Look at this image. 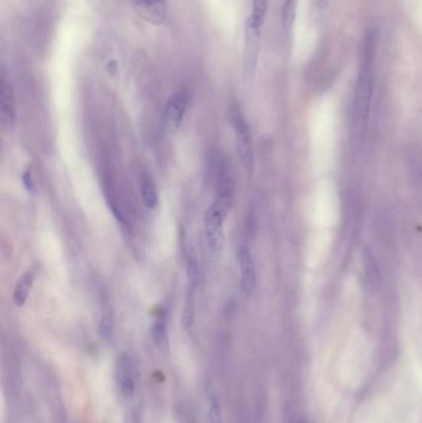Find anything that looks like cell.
I'll list each match as a JSON object with an SVG mask.
<instances>
[{
	"label": "cell",
	"instance_id": "obj_1",
	"mask_svg": "<svg viewBox=\"0 0 422 423\" xmlns=\"http://www.w3.org/2000/svg\"><path fill=\"white\" fill-rule=\"evenodd\" d=\"M373 40L368 37L362 55L359 76L357 82L354 104V128L361 133L366 125V118L371 107V92H373Z\"/></svg>",
	"mask_w": 422,
	"mask_h": 423
},
{
	"label": "cell",
	"instance_id": "obj_2",
	"mask_svg": "<svg viewBox=\"0 0 422 423\" xmlns=\"http://www.w3.org/2000/svg\"><path fill=\"white\" fill-rule=\"evenodd\" d=\"M226 207L219 202L210 206L205 213V232H206L207 243L213 253H219L224 246L226 235H224V220H226Z\"/></svg>",
	"mask_w": 422,
	"mask_h": 423
},
{
	"label": "cell",
	"instance_id": "obj_3",
	"mask_svg": "<svg viewBox=\"0 0 422 423\" xmlns=\"http://www.w3.org/2000/svg\"><path fill=\"white\" fill-rule=\"evenodd\" d=\"M232 124L234 134H236L237 150L241 161H242L243 166L247 168L248 171H252V138H250V132H249L247 120H245V118L243 117L242 113L239 111L233 113Z\"/></svg>",
	"mask_w": 422,
	"mask_h": 423
},
{
	"label": "cell",
	"instance_id": "obj_4",
	"mask_svg": "<svg viewBox=\"0 0 422 423\" xmlns=\"http://www.w3.org/2000/svg\"><path fill=\"white\" fill-rule=\"evenodd\" d=\"M262 44V29L247 23L245 30V46H244V68L248 73H252L257 67V57Z\"/></svg>",
	"mask_w": 422,
	"mask_h": 423
},
{
	"label": "cell",
	"instance_id": "obj_5",
	"mask_svg": "<svg viewBox=\"0 0 422 423\" xmlns=\"http://www.w3.org/2000/svg\"><path fill=\"white\" fill-rule=\"evenodd\" d=\"M239 270H241V289L244 295L252 293L257 285V270L252 253L247 246H242L238 254Z\"/></svg>",
	"mask_w": 422,
	"mask_h": 423
},
{
	"label": "cell",
	"instance_id": "obj_6",
	"mask_svg": "<svg viewBox=\"0 0 422 423\" xmlns=\"http://www.w3.org/2000/svg\"><path fill=\"white\" fill-rule=\"evenodd\" d=\"M188 106V97L186 92H177L169 99L165 107V122L171 132L180 128L181 122L185 117L186 109Z\"/></svg>",
	"mask_w": 422,
	"mask_h": 423
},
{
	"label": "cell",
	"instance_id": "obj_7",
	"mask_svg": "<svg viewBox=\"0 0 422 423\" xmlns=\"http://www.w3.org/2000/svg\"><path fill=\"white\" fill-rule=\"evenodd\" d=\"M117 377H118L119 390L123 395V398H133L136 389L134 365L128 355H122L119 359Z\"/></svg>",
	"mask_w": 422,
	"mask_h": 423
},
{
	"label": "cell",
	"instance_id": "obj_8",
	"mask_svg": "<svg viewBox=\"0 0 422 423\" xmlns=\"http://www.w3.org/2000/svg\"><path fill=\"white\" fill-rule=\"evenodd\" d=\"M0 112L6 127L13 128L16 122V106L14 89L6 77L1 78V93H0Z\"/></svg>",
	"mask_w": 422,
	"mask_h": 423
},
{
	"label": "cell",
	"instance_id": "obj_9",
	"mask_svg": "<svg viewBox=\"0 0 422 423\" xmlns=\"http://www.w3.org/2000/svg\"><path fill=\"white\" fill-rule=\"evenodd\" d=\"M135 6L145 20L161 25L166 20L165 0H135Z\"/></svg>",
	"mask_w": 422,
	"mask_h": 423
},
{
	"label": "cell",
	"instance_id": "obj_10",
	"mask_svg": "<svg viewBox=\"0 0 422 423\" xmlns=\"http://www.w3.org/2000/svg\"><path fill=\"white\" fill-rule=\"evenodd\" d=\"M218 192H219V197L217 202H219L226 209L229 208V204L232 202L233 192H234V179H233L231 168L226 165H223L219 170Z\"/></svg>",
	"mask_w": 422,
	"mask_h": 423
},
{
	"label": "cell",
	"instance_id": "obj_11",
	"mask_svg": "<svg viewBox=\"0 0 422 423\" xmlns=\"http://www.w3.org/2000/svg\"><path fill=\"white\" fill-rule=\"evenodd\" d=\"M198 284L187 282L186 289L185 301L182 307V326L186 331H191L195 324V313H196V289Z\"/></svg>",
	"mask_w": 422,
	"mask_h": 423
},
{
	"label": "cell",
	"instance_id": "obj_12",
	"mask_svg": "<svg viewBox=\"0 0 422 423\" xmlns=\"http://www.w3.org/2000/svg\"><path fill=\"white\" fill-rule=\"evenodd\" d=\"M182 259L185 265L187 282L190 284H198V275H200V267H198V258L193 246L191 245L190 240L182 241Z\"/></svg>",
	"mask_w": 422,
	"mask_h": 423
},
{
	"label": "cell",
	"instance_id": "obj_13",
	"mask_svg": "<svg viewBox=\"0 0 422 423\" xmlns=\"http://www.w3.org/2000/svg\"><path fill=\"white\" fill-rule=\"evenodd\" d=\"M35 280V271H26L24 275L21 276L20 279L16 282L14 293H13V301L15 303V306L23 307L27 301V297L30 295L31 289L34 285Z\"/></svg>",
	"mask_w": 422,
	"mask_h": 423
},
{
	"label": "cell",
	"instance_id": "obj_14",
	"mask_svg": "<svg viewBox=\"0 0 422 423\" xmlns=\"http://www.w3.org/2000/svg\"><path fill=\"white\" fill-rule=\"evenodd\" d=\"M141 196L144 201L145 207L148 209H155L158 206V189L154 181L149 175L141 176Z\"/></svg>",
	"mask_w": 422,
	"mask_h": 423
},
{
	"label": "cell",
	"instance_id": "obj_15",
	"mask_svg": "<svg viewBox=\"0 0 422 423\" xmlns=\"http://www.w3.org/2000/svg\"><path fill=\"white\" fill-rule=\"evenodd\" d=\"M207 416L211 423L222 422V408L219 398L215 389H207L206 393Z\"/></svg>",
	"mask_w": 422,
	"mask_h": 423
},
{
	"label": "cell",
	"instance_id": "obj_16",
	"mask_svg": "<svg viewBox=\"0 0 422 423\" xmlns=\"http://www.w3.org/2000/svg\"><path fill=\"white\" fill-rule=\"evenodd\" d=\"M268 11V0H252V15L249 16L248 21L257 27H263L265 16Z\"/></svg>",
	"mask_w": 422,
	"mask_h": 423
},
{
	"label": "cell",
	"instance_id": "obj_17",
	"mask_svg": "<svg viewBox=\"0 0 422 423\" xmlns=\"http://www.w3.org/2000/svg\"><path fill=\"white\" fill-rule=\"evenodd\" d=\"M113 313H112L108 306H106L102 310V315L99 318V333H101V336H103L104 339L109 341L113 336Z\"/></svg>",
	"mask_w": 422,
	"mask_h": 423
},
{
	"label": "cell",
	"instance_id": "obj_18",
	"mask_svg": "<svg viewBox=\"0 0 422 423\" xmlns=\"http://www.w3.org/2000/svg\"><path fill=\"white\" fill-rule=\"evenodd\" d=\"M298 0H283L281 6V23L285 30H291L294 25L295 13H296Z\"/></svg>",
	"mask_w": 422,
	"mask_h": 423
},
{
	"label": "cell",
	"instance_id": "obj_19",
	"mask_svg": "<svg viewBox=\"0 0 422 423\" xmlns=\"http://www.w3.org/2000/svg\"><path fill=\"white\" fill-rule=\"evenodd\" d=\"M154 339L156 346H158L161 351H166L167 347H169V346H167V329H166L165 315L159 317L158 321L155 323Z\"/></svg>",
	"mask_w": 422,
	"mask_h": 423
},
{
	"label": "cell",
	"instance_id": "obj_20",
	"mask_svg": "<svg viewBox=\"0 0 422 423\" xmlns=\"http://www.w3.org/2000/svg\"><path fill=\"white\" fill-rule=\"evenodd\" d=\"M364 261H366V276H368L369 282H371V284L379 282V271H378V266H376V260H374V258H373V254L369 253V250H366V254H364Z\"/></svg>",
	"mask_w": 422,
	"mask_h": 423
},
{
	"label": "cell",
	"instance_id": "obj_21",
	"mask_svg": "<svg viewBox=\"0 0 422 423\" xmlns=\"http://www.w3.org/2000/svg\"><path fill=\"white\" fill-rule=\"evenodd\" d=\"M23 184L25 186L26 191L29 192H35L37 187H35V182L32 179V174H31L30 170H26L24 175H23Z\"/></svg>",
	"mask_w": 422,
	"mask_h": 423
},
{
	"label": "cell",
	"instance_id": "obj_22",
	"mask_svg": "<svg viewBox=\"0 0 422 423\" xmlns=\"http://www.w3.org/2000/svg\"><path fill=\"white\" fill-rule=\"evenodd\" d=\"M108 71L110 72L112 75H114V73L117 72V63H115V62H110V65H108Z\"/></svg>",
	"mask_w": 422,
	"mask_h": 423
},
{
	"label": "cell",
	"instance_id": "obj_23",
	"mask_svg": "<svg viewBox=\"0 0 422 423\" xmlns=\"http://www.w3.org/2000/svg\"><path fill=\"white\" fill-rule=\"evenodd\" d=\"M328 1H330V0H319V8H324V6L328 4Z\"/></svg>",
	"mask_w": 422,
	"mask_h": 423
}]
</instances>
